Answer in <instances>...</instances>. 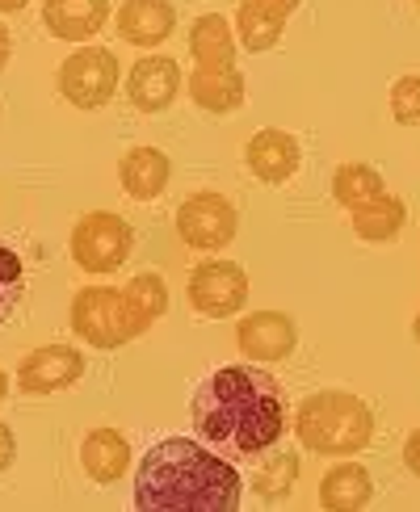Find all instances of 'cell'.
I'll use <instances>...</instances> for the list:
<instances>
[{
  "label": "cell",
  "instance_id": "obj_27",
  "mask_svg": "<svg viewBox=\"0 0 420 512\" xmlns=\"http://www.w3.org/2000/svg\"><path fill=\"white\" fill-rule=\"evenodd\" d=\"M13 458H17V441H13V429L9 424H0V475L13 466Z\"/></svg>",
  "mask_w": 420,
  "mask_h": 512
},
{
  "label": "cell",
  "instance_id": "obj_1",
  "mask_svg": "<svg viewBox=\"0 0 420 512\" xmlns=\"http://www.w3.org/2000/svg\"><path fill=\"white\" fill-rule=\"evenodd\" d=\"M194 433L231 462L265 458L286 433L282 382L257 366H223L194 391Z\"/></svg>",
  "mask_w": 420,
  "mask_h": 512
},
{
  "label": "cell",
  "instance_id": "obj_3",
  "mask_svg": "<svg viewBox=\"0 0 420 512\" xmlns=\"http://www.w3.org/2000/svg\"><path fill=\"white\" fill-rule=\"evenodd\" d=\"M294 437L311 454L353 458L374 437V412L349 391H315L294 412Z\"/></svg>",
  "mask_w": 420,
  "mask_h": 512
},
{
  "label": "cell",
  "instance_id": "obj_12",
  "mask_svg": "<svg viewBox=\"0 0 420 512\" xmlns=\"http://www.w3.org/2000/svg\"><path fill=\"white\" fill-rule=\"evenodd\" d=\"M244 160L252 168V177L265 181V185H286L303 164V152H299V139L290 131H278V126H265L248 139L244 147Z\"/></svg>",
  "mask_w": 420,
  "mask_h": 512
},
{
  "label": "cell",
  "instance_id": "obj_15",
  "mask_svg": "<svg viewBox=\"0 0 420 512\" xmlns=\"http://www.w3.org/2000/svg\"><path fill=\"white\" fill-rule=\"evenodd\" d=\"M168 177H173V164L160 147H131L118 164V181L135 202H156L168 189Z\"/></svg>",
  "mask_w": 420,
  "mask_h": 512
},
{
  "label": "cell",
  "instance_id": "obj_17",
  "mask_svg": "<svg viewBox=\"0 0 420 512\" xmlns=\"http://www.w3.org/2000/svg\"><path fill=\"white\" fill-rule=\"evenodd\" d=\"M80 466L93 483H118L131 466V441H126L118 429H93L80 441Z\"/></svg>",
  "mask_w": 420,
  "mask_h": 512
},
{
  "label": "cell",
  "instance_id": "obj_34",
  "mask_svg": "<svg viewBox=\"0 0 420 512\" xmlns=\"http://www.w3.org/2000/svg\"><path fill=\"white\" fill-rule=\"evenodd\" d=\"M416 5H420V0H416Z\"/></svg>",
  "mask_w": 420,
  "mask_h": 512
},
{
  "label": "cell",
  "instance_id": "obj_6",
  "mask_svg": "<svg viewBox=\"0 0 420 512\" xmlns=\"http://www.w3.org/2000/svg\"><path fill=\"white\" fill-rule=\"evenodd\" d=\"M59 93L76 110H101L118 93V59L105 47H80L59 63Z\"/></svg>",
  "mask_w": 420,
  "mask_h": 512
},
{
  "label": "cell",
  "instance_id": "obj_14",
  "mask_svg": "<svg viewBox=\"0 0 420 512\" xmlns=\"http://www.w3.org/2000/svg\"><path fill=\"white\" fill-rule=\"evenodd\" d=\"M42 21L63 42H89L110 21V0H42Z\"/></svg>",
  "mask_w": 420,
  "mask_h": 512
},
{
  "label": "cell",
  "instance_id": "obj_23",
  "mask_svg": "<svg viewBox=\"0 0 420 512\" xmlns=\"http://www.w3.org/2000/svg\"><path fill=\"white\" fill-rule=\"evenodd\" d=\"M282 26L286 21H278L273 13H265L257 0H244V5L236 9V34H240V47L261 55V51H273L282 38Z\"/></svg>",
  "mask_w": 420,
  "mask_h": 512
},
{
  "label": "cell",
  "instance_id": "obj_29",
  "mask_svg": "<svg viewBox=\"0 0 420 512\" xmlns=\"http://www.w3.org/2000/svg\"><path fill=\"white\" fill-rule=\"evenodd\" d=\"M257 5L265 9V13H273V17H278V21H286L294 9H299V0H257Z\"/></svg>",
  "mask_w": 420,
  "mask_h": 512
},
{
  "label": "cell",
  "instance_id": "obj_16",
  "mask_svg": "<svg viewBox=\"0 0 420 512\" xmlns=\"http://www.w3.org/2000/svg\"><path fill=\"white\" fill-rule=\"evenodd\" d=\"M189 55H194V68H206V72L236 68V34H231V21L223 13H202L194 26H189Z\"/></svg>",
  "mask_w": 420,
  "mask_h": 512
},
{
  "label": "cell",
  "instance_id": "obj_9",
  "mask_svg": "<svg viewBox=\"0 0 420 512\" xmlns=\"http://www.w3.org/2000/svg\"><path fill=\"white\" fill-rule=\"evenodd\" d=\"M84 378V353L76 345H42L17 366V391L55 395Z\"/></svg>",
  "mask_w": 420,
  "mask_h": 512
},
{
  "label": "cell",
  "instance_id": "obj_5",
  "mask_svg": "<svg viewBox=\"0 0 420 512\" xmlns=\"http://www.w3.org/2000/svg\"><path fill=\"white\" fill-rule=\"evenodd\" d=\"M72 261L84 273H118L126 261H131V223L122 215H110V210H89L76 227H72Z\"/></svg>",
  "mask_w": 420,
  "mask_h": 512
},
{
  "label": "cell",
  "instance_id": "obj_30",
  "mask_svg": "<svg viewBox=\"0 0 420 512\" xmlns=\"http://www.w3.org/2000/svg\"><path fill=\"white\" fill-rule=\"evenodd\" d=\"M9 51H13V38H9V30H5V26H0V68L9 63Z\"/></svg>",
  "mask_w": 420,
  "mask_h": 512
},
{
  "label": "cell",
  "instance_id": "obj_20",
  "mask_svg": "<svg viewBox=\"0 0 420 512\" xmlns=\"http://www.w3.org/2000/svg\"><path fill=\"white\" fill-rule=\"evenodd\" d=\"M349 219H353V231H357L362 240H370V244H387V240L399 236V227H404L408 210H404V202H399L395 194H383V198H374L370 206L349 210Z\"/></svg>",
  "mask_w": 420,
  "mask_h": 512
},
{
  "label": "cell",
  "instance_id": "obj_28",
  "mask_svg": "<svg viewBox=\"0 0 420 512\" xmlns=\"http://www.w3.org/2000/svg\"><path fill=\"white\" fill-rule=\"evenodd\" d=\"M404 466L412 475H420V429H412L408 441H404Z\"/></svg>",
  "mask_w": 420,
  "mask_h": 512
},
{
  "label": "cell",
  "instance_id": "obj_22",
  "mask_svg": "<svg viewBox=\"0 0 420 512\" xmlns=\"http://www.w3.org/2000/svg\"><path fill=\"white\" fill-rule=\"evenodd\" d=\"M122 294H126V303H131V315H135L139 332H147V328H152L156 319L168 311V286H164L160 273H139V277H131V282L122 286Z\"/></svg>",
  "mask_w": 420,
  "mask_h": 512
},
{
  "label": "cell",
  "instance_id": "obj_8",
  "mask_svg": "<svg viewBox=\"0 0 420 512\" xmlns=\"http://www.w3.org/2000/svg\"><path fill=\"white\" fill-rule=\"evenodd\" d=\"M189 303L206 319H227L248 303V273L236 261H202L189 277Z\"/></svg>",
  "mask_w": 420,
  "mask_h": 512
},
{
  "label": "cell",
  "instance_id": "obj_24",
  "mask_svg": "<svg viewBox=\"0 0 420 512\" xmlns=\"http://www.w3.org/2000/svg\"><path fill=\"white\" fill-rule=\"evenodd\" d=\"M21 294H26V265L13 244L0 240V319L21 303Z\"/></svg>",
  "mask_w": 420,
  "mask_h": 512
},
{
  "label": "cell",
  "instance_id": "obj_26",
  "mask_svg": "<svg viewBox=\"0 0 420 512\" xmlns=\"http://www.w3.org/2000/svg\"><path fill=\"white\" fill-rule=\"evenodd\" d=\"M391 114L404 126H420V76H399L391 89Z\"/></svg>",
  "mask_w": 420,
  "mask_h": 512
},
{
  "label": "cell",
  "instance_id": "obj_2",
  "mask_svg": "<svg viewBox=\"0 0 420 512\" xmlns=\"http://www.w3.org/2000/svg\"><path fill=\"white\" fill-rule=\"evenodd\" d=\"M240 492L244 483L231 458L189 437H164L135 471L139 512H236Z\"/></svg>",
  "mask_w": 420,
  "mask_h": 512
},
{
  "label": "cell",
  "instance_id": "obj_32",
  "mask_svg": "<svg viewBox=\"0 0 420 512\" xmlns=\"http://www.w3.org/2000/svg\"><path fill=\"white\" fill-rule=\"evenodd\" d=\"M5 395H9V374L0 370V403H5Z\"/></svg>",
  "mask_w": 420,
  "mask_h": 512
},
{
  "label": "cell",
  "instance_id": "obj_7",
  "mask_svg": "<svg viewBox=\"0 0 420 512\" xmlns=\"http://www.w3.org/2000/svg\"><path fill=\"white\" fill-rule=\"evenodd\" d=\"M236 206L215 189H198L177 206V236L198 252H219L236 240Z\"/></svg>",
  "mask_w": 420,
  "mask_h": 512
},
{
  "label": "cell",
  "instance_id": "obj_19",
  "mask_svg": "<svg viewBox=\"0 0 420 512\" xmlns=\"http://www.w3.org/2000/svg\"><path fill=\"white\" fill-rule=\"evenodd\" d=\"M370 496H374L370 471L366 466H357V462L332 466V471L324 475V483H320V504L328 512H357V508L370 504Z\"/></svg>",
  "mask_w": 420,
  "mask_h": 512
},
{
  "label": "cell",
  "instance_id": "obj_10",
  "mask_svg": "<svg viewBox=\"0 0 420 512\" xmlns=\"http://www.w3.org/2000/svg\"><path fill=\"white\" fill-rule=\"evenodd\" d=\"M236 345L248 361H286L299 345V328L282 311H252L240 319Z\"/></svg>",
  "mask_w": 420,
  "mask_h": 512
},
{
  "label": "cell",
  "instance_id": "obj_25",
  "mask_svg": "<svg viewBox=\"0 0 420 512\" xmlns=\"http://www.w3.org/2000/svg\"><path fill=\"white\" fill-rule=\"evenodd\" d=\"M294 475H299V458H294V454H278L257 475V492L269 496V500H278V496H286L290 487H294Z\"/></svg>",
  "mask_w": 420,
  "mask_h": 512
},
{
  "label": "cell",
  "instance_id": "obj_18",
  "mask_svg": "<svg viewBox=\"0 0 420 512\" xmlns=\"http://www.w3.org/2000/svg\"><path fill=\"white\" fill-rule=\"evenodd\" d=\"M189 97L206 114H231L244 105V76L240 68H223V72L194 68L189 72Z\"/></svg>",
  "mask_w": 420,
  "mask_h": 512
},
{
  "label": "cell",
  "instance_id": "obj_33",
  "mask_svg": "<svg viewBox=\"0 0 420 512\" xmlns=\"http://www.w3.org/2000/svg\"><path fill=\"white\" fill-rule=\"evenodd\" d=\"M416 345H420V315H416Z\"/></svg>",
  "mask_w": 420,
  "mask_h": 512
},
{
  "label": "cell",
  "instance_id": "obj_11",
  "mask_svg": "<svg viewBox=\"0 0 420 512\" xmlns=\"http://www.w3.org/2000/svg\"><path fill=\"white\" fill-rule=\"evenodd\" d=\"M181 93V63L168 55H147L139 59L131 76H126V97H131L135 110L143 114H160L177 101Z\"/></svg>",
  "mask_w": 420,
  "mask_h": 512
},
{
  "label": "cell",
  "instance_id": "obj_13",
  "mask_svg": "<svg viewBox=\"0 0 420 512\" xmlns=\"http://www.w3.org/2000/svg\"><path fill=\"white\" fill-rule=\"evenodd\" d=\"M177 30V9L173 0H126L118 9V34L131 47H160Z\"/></svg>",
  "mask_w": 420,
  "mask_h": 512
},
{
  "label": "cell",
  "instance_id": "obj_4",
  "mask_svg": "<svg viewBox=\"0 0 420 512\" xmlns=\"http://www.w3.org/2000/svg\"><path fill=\"white\" fill-rule=\"evenodd\" d=\"M72 332L93 349H122L135 336H143L126 294L110 286H84L72 298Z\"/></svg>",
  "mask_w": 420,
  "mask_h": 512
},
{
  "label": "cell",
  "instance_id": "obj_31",
  "mask_svg": "<svg viewBox=\"0 0 420 512\" xmlns=\"http://www.w3.org/2000/svg\"><path fill=\"white\" fill-rule=\"evenodd\" d=\"M17 9H26V0H0V13H17Z\"/></svg>",
  "mask_w": 420,
  "mask_h": 512
},
{
  "label": "cell",
  "instance_id": "obj_21",
  "mask_svg": "<svg viewBox=\"0 0 420 512\" xmlns=\"http://www.w3.org/2000/svg\"><path fill=\"white\" fill-rule=\"evenodd\" d=\"M383 194H387V185H383V177H378L370 164H341L332 173V198L341 202L345 210L370 206L374 198H383Z\"/></svg>",
  "mask_w": 420,
  "mask_h": 512
}]
</instances>
